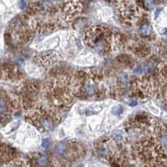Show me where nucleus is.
Masks as SVG:
<instances>
[{
    "mask_svg": "<svg viewBox=\"0 0 167 167\" xmlns=\"http://www.w3.org/2000/svg\"><path fill=\"white\" fill-rule=\"evenodd\" d=\"M45 92L48 101L58 109H66L72 103L71 87L67 78L45 84Z\"/></svg>",
    "mask_w": 167,
    "mask_h": 167,
    "instance_id": "obj_1",
    "label": "nucleus"
},
{
    "mask_svg": "<svg viewBox=\"0 0 167 167\" xmlns=\"http://www.w3.org/2000/svg\"><path fill=\"white\" fill-rule=\"evenodd\" d=\"M85 41L99 54L108 55L111 50L112 33L104 26H90L85 31Z\"/></svg>",
    "mask_w": 167,
    "mask_h": 167,
    "instance_id": "obj_2",
    "label": "nucleus"
},
{
    "mask_svg": "<svg viewBox=\"0 0 167 167\" xmlns=\"http://www.w3.org/2000/svg\"><path fill=\"white\" fill-rule=\"evenodd\" d=\"M141 157L145 161L158 163L166 161V148L161 146L155 137H146L142 140L139 146Z\"/></svg>",
    "mask_w": 167,
    "mask_h": 167,
    "instance_id": "obj_3",
    "label": "nucleus"
},
{
    "mask_svg": "<svg viewBox=\"0 0 167 167\" xmlns=\"http://www.w3.org/2000/svg\"><path fill=\"white\" fill-rule=\"evenodd\" d=\"M30 120H32V123L39 128L42 131H50L52 130L55 125L57 119L54 114L48 113L44 110L36 111L30 116Z\"/></svg>",
    "mask_w": 167,
    "mask_h": 167,
    "instance_id": "obj_4",
    "label": "nucleus"
},
{
    "mask_svg": "<svg viewBox=\"0 0 167 167\" xmlns=\"http://www.w3.org/2000/svg\"><path fill=\"white\" fill-rule=\"evenodd\" d=\"M118 4L120 14L124 18L128 20H134L140 16V9L134 2L131 1L119 2Z\"/></svg>",
    "mask_w": 167,
    "mask_h": 167,
    "instance_id": "obj_5",
    "label": "nucleus"
},
{
    "mask_svg": "<svg viewBox=\"0 0 167 167\" xmlns=\"http://www.w3.org/2000/svg\"><path fill=\"white\" fill-rule=\"evenodd\" d=\"M32 167H54L48 158L42 154H36L31 160Z\"/></svg>",
    "mask_w": 167,
    "mask_h": 167,
    "instance_id": "obj_6",
    "label": "nucleus"
},
{
    "mask_svg": "<svg viewBox=\"0 0 167 167\" xmlns=\"http://www.w3.org/2000/svg\"><path fill=\"white\" fill-rule=\"evenodd\" d=\"M82 9V3L79 2L67 3L64 8V12L66 15L73 16L80 13Z\"/></svg>",
    "mask_w": 167,
    "mask_h": 167,
    "instance_id": "obj_7",
    "label": "nucleus"
},
{
    "mask_svg": "<svg viewBox=\"0 0 167 167\" xmlns=\"http://www.w3.org/2000/svg\"><path fill=\"white\" fill-rule=\"evenodd\" d=\"M151 33V27L150 24H144L141 28V33L144 36H149Z\"/></svg>",
    "mask_w": 167,
    "mask_h": 167,
    "instance_id": "obj_8",
    "label": "nucleus"
},
{
    "mask_svg": "<svg viewBox=\"0 0 167 167\" xmlns=\"http://www.w3.org/2000/svg\"><path fill=\"white\" fill-rule=\"evenodd\" d=\"M66 146H67V143L64 142H64L59 143L57 145V147H56V152H57L58 154H59V155L64 154V151H65V149H66Z\"/></svg>",
    "mask_w": 167,
    "mask_h": 167,
    "instance_id": "obj_9",
    "label": "nucleus"
},
{
    "mask_svg": "<svg viewBox=\"0 0 167 167\" xmlns=\"http://www.w3.org/2000/svg\"><path fill=\"white\" fill-rule=\"evenodd\" d=\"M9 167H25V166L23 162H14V163L11 164Z\"/></svg>",
    "mask_w": 167,
    "mask_h": 167,
    "instance_id": "obj_10",
    "label": "nucleus"
},
{
    "mask_svg": "<svg viewBox=\"0 0 167 167\" xmlns=\"http://www.w3.org/2000/svg\"><path fill=\"white\" fill-rule=\"evenodd\" d=\"M114 139L117 141H119L122 140V135L119 134V133H115L114 134Z\"/></svg>",
    "mask_w": 167,
    "mask_h": 167,
    "instance_id": "obj_11",
    "label": "nucleus"
},
{
    "mask_svg": "<svg viewBox=\"0 0 167 167\" xmlns=\"http://www.w3.org/2000/svg\"><path fill=\"white\" fill-rule=\"evenodd\" d=\"M42 145H43V147H44V148H48L49 145H50L49 140H43V143H42Z\"/></svg>",
    "mask_w": 167,
    "mask_h": 167,
    "instance_id": "obj_12",
    "label": "nucleus"
},
{
    "mask_svg": "<svg viewBox=\"0 0 167 167\" xmlns=\"http://www.w3.org/2000/svg\"><path fill=\"white\" fill-rule=\"evenodd\" d=\"M4 105H5V101H4V99H3V97H1V96H0V110H2L3 109Z\"/></svg>",
    "mask_w": 167,
    "mask_h": 167,
    "instance_id": "obj_13",
    "label": "nucleus"
},
{
    "mask_svg": "<svg viewBox=\"0 0 167 167\" xmlns=\"http://www.w3.org/2000/svg\"><path fill=\"white\" fill-rule=\"evenodd\" d=\"M145 4L146 7H148L149 8H151L153 7V5H154V2H153V1H145Z\"/></svg>",
    "mask_w": 167,
    "mask_h": 167,
    "instance_id": "obj_14",
    "label": "nucleus"
},
{
    "mask_svg": "<svg viewBox=\"0 0 167 167\" xmlns=\"http://www.w3.org/2000/svg\"><path fill=\"white\" fill-rule=\"evenodd\" d=\"M128 104L130 105V106H135V105H137L138 104V102L136 101V100H130L129 101H128Z\"/></svg>",
    "mask_w": 167,
    "mask_h": 167,
    "instance_id": "obj_15",
    "label": "nucleus"
},
{
    "mask_svg": "<svg viewBox=\"0 0 167 167\" xmlns=\"http://www.w3.org/2000/svg\"><path fill=\"white\" fill-rule=\"evenodd\" d=\"M142 71V67H138V68H136L134 70V72L135 73H137V74H140Z\"/></svg>",
    "mask_w": 167,
    "mask_h": 167,
    "instance_id": "obj_16",
    "label": "nucleus"
},
{
    "mask_svg": "<svg viewBox=\"0 0 167 167\" xmlns=\"http://www.w3.org/2000/svg\"><path fill=\"white\" fill-rule=\"evenodd\" d=\"M25 2H24V1H21L20 2V7H21V8H24V7H25Z\"/></svg>",
    "mask_w": 167,
    "mask_h": 167,
    "instance_id": "obj_17",
    "label": "nucleus"
},
{
    "mask_svg": "<svg viewBox=\"0 0 167 167\" xmlns=\"http://www.w3.org/2000/svg\"><path fill=\"white\" fill-rule=\"evenodd\" d=\"M78 167H83V166H78Z\"/></svg>",
    "mask_w": 167,
    "mask_h": 167,
    "instance_id": "obj_18",
    "label": "nucleus"
}]
</instances>
